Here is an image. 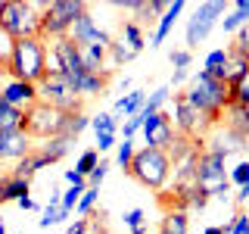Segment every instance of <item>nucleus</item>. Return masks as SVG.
Segmentation results:
<instances>
[{"mask_svg":"<svg viewBox=\"0 0 249 234\" xmlns=\"http://www.w3.org/2000/svg\"><path fill=\"white\" fill-rule=\"evenodd\" d=\"M81 66H84V72H90V75L109 72V69H106V50H103V47H97V44L81 47Z\"/></svg>","mask_w":249,"mask_h":234,"instance_id":"20","label":"nucleus"},{"mask_svg":"<svg viewBox=\"0 0 249 234\" xmlns=\"http://www.w3.org/2000/svg\"><path fill=\"white\" fill-rule=\"evenodd\" d=\"M196 187L209 194V200H228L231 197V181H228V166L221 156L199 150L196 156Z\"/></svg>","mask_w":249,"mask_h":234,"instance_id":"6","label":"nucleus"},{"mask_svg":"<svg viewBox=\"0 0 249 234\" xmlns=\"http://www.w3.org/2000/svg\"><path fill=\"white\" fill-rule=\"evenodd\" d=\"M243 25H249V0H237L231 13H224L221 28H224V31H233V35H237V31L243 28Z\"/></svg>","mask_w":249,"mask_h":234,"instance_id":"22","label":"nucleus"},{"mask_svg":"<svg viewBox=\"0 0 249 234\" xmlns=\"http://www.w3.org/2000/svg\"><path fill=\"white\" fill-rule=\"evenodd\" d=\"M37 100L53 106V109H59V113H81V97L66 81V75H47L37 84Z\"/></svg>","mask_w":249,"mask_h":234,"instance_id":"8","label":"nucleus"},{"mask_svg":"<svg viewBox=\"0 0 249 234\" xmlns=\"http://www.w3.org/2000/svg\"><path fill=\"white\" fill-rule=\"evenodd\" d=\"M115 147V135H97V153H106Z\"/></svg>","mask_w":249,"mask_h":234,"instance_id":"49","label":"nucleus"},{"mask_svg":"<svg viewBox=\"0 0 249 234\" xmlns=\"http://www.w3.org/2000/svg\"><path fill=\"white\" fill-rule=\"evenodd\" d=\"M41 10L44 3H22V0H3L0 3V31L13 41L41 38Z\"/></svg>","mask_w":249,"mask_h":234,"instance_id":"3","label":"nucleus"},{"mask_svg":"<svg viewBox=\"0 0 249 234\" xmlns=\"http://www.w3.org/2000/svg\"><path fill=\"white\" fill-rule=\"evenodd\" d=\"M122 222L131 228V234H146V213L143 209H128L122 215Z\"/></svg>","mask_w":249,"mask_h":234,"instance_id":"36","label":"nucleus"},{"mask_svg":"<svg viewBox=\"0 0 249 234\" xmlns=\"http://www.w3.org/2000/svg\"><path fill=\"white\" fill-rule=\"evenodd\" d=\"M28 191H31V181H22V178H10V175H6V181H3V203H16V200L28 197Z\"/></svg>","mask_w":249,"mask_h":234,"instance_id":"31","label":"nucleus"},{"mask_svg":"<svg viewBox=\"0 0 249 234\" xmlns=\"http://www.w3.org/2000/svg\"><path fill=\"white\" fill-rule=\"evenodd\" d=\"M69 213L62 209V203H59V191H53L50 194V203H47V209H44V215L37 218V225L41 228H50V225H59V222H66Z\"/></svg>","mask_w":249,"mask_h":234,"instance_id":"27","label":"nucleus"},{"mask_svg":"<svg viewBox=\"0 0 249 234\" xmlns=\"http://www.w3.org/2000/svg\"><path fill=\"white\" fill-rule=\"evenodd\" d=\"M47 44L41 38H28V41H13L10 57H6V72L13 75V81H28V84H41L47 78Z\"/></svg>","mask_w":249,"mask_h":234,"instance_id":"2","label":"nucleus"},{"mask_svg":"<svg viewBox=\"0 0 249 234\" xmlns=\"http://www.w3.org/2000/svg\"><path fill=\"white\" fill-rule=\"evenodd\" d=\"M0 231H6V228H3V215H0Z\"/></svg>","mask_w":249,"mask_h":234,"instance_id":"55","label":"nucleus"},{"mask_svg":"<svg viewBox=\"0 0 249 234\" xmlns=\"http://www.w3.org/2000/svg\"><path fill=\"white\" fill-rule=\"evenodd\" d=\"M31 153V137L25 131H3L0 135V162H19Z\"/></svg>","mask_w":249,"mask_h":234,"instance_id":"14","label":"nucleus"},{"mask_svg":"<svg viewBox=\"0 0 249 234\" xmlns=\"http://www.w3.org/2000/svg\"><path fill=\"white\" fill-rule=\"evenodd\" d=\"M69 38L75 41V47H90V44H97V47H103V50H109V44H112V35L100 28L97 19H93L88 10H84V13L72 22V28H69Z\"/></svg>","mask_w":249,"mask_h":234,"instance_id":"11","label":"nucleus"},{"mask_svg":"<svg viewBox=\"0 0 249 234\" xmlns=\"http://www.w3.org/2000/svg\"><path fill=\"white\" fill-rule=\"evenodd\" d=\"M168 97H171V88L168 84H162V88H156L153 94H146V100H143V109H140V116H150V113H162V106L168 103Z\"/></svg>","mask_w":249,"mask_h":234,"instance_id":"29","label":"nucleus"},{"mask_svg":"<svg viewBox=\"0 0 249 234\" xmlns=\"http://www.w3.org/2000/svg\"><path fill=\"white\" fill-rule=\"evenodd\" d=\"M25 128V113L10 106L6 100H0V135L3 131H22Z\"/></svg>","mask_w":249,"mask_h":234,"instance_id":"23","label":"nucleus"},{"mask_svg":"<svg viewBox=\"0 0 249 234\" xmlns=\"http://www.w3.org/2000/svg\"><path fill=\"white\" fill-rule=\"evenodd\" d=\"M106 53L112 57V62H115V66H124V62H131V59L137 57V53L131 50V47L124 44L122 38H112V44H109V50H106Z\"/></svg>","mask_w":249,"mask_h":234,"instance_id":"32","label":"nucleus"},{"mask_svg":"<svg viewBox=\"0 0 249 234\" xmlns=\"http://www.w3.org/2000/svg\"><path fill=\"white\" fill-rule=\"evenodd\" d=\"M168 10V3L165 0H153V3H146V10H143V16H156V19H159L162 13Z\"/></svg>","mask_w":249,"mask_h":234,"instance_id":"47","label":"nucleus"},{"mask_svg":"<svg viewBox=\"0 0 249 234\" xmlns=\"http://www.w3.org/2000/svg\"><path fill=\"white\" fill-rule=\"evenodd\" d=\"M88 10V3L81 0H53V3H44L41 10V41H56V38H66L72 22Z\"/></svg>","mask_w":249,"mask_h":234,"instance_id":"5","label":"nucleus"},{"mask_svg":"<svg viewBox=\"0 0 249 234\" xmlns=\"http://www.w3.org/2000/svg\"><path fill=\"white\" fill-rule=\"evenodd\" d=\"M97 200H100V187H84L81 200H78V215H90L93 209H97Z\"/></svg>","mask_w":249,"mask_h":234,"instance_id":"37","label":"nucleus"},{"mask_svg":"<svg viewBox=\"0 0 249 234\" xmlns=\"http://www.w3.org/2000/svg\"><path fill=\"white\" fill-rule=\"evenodd\" d=\"M184 78H187V69H175V75H171V84H181ZM171 84H168V88H171Z\"/></svg>","mask_w":249,"mask_h":234,"instance_id":"52","label":"nucleus"},{"mask_svg":"<svg viewBox=\"0 0 249 234\" xmlns=\"http://www.w3.org/2000/svg\"><path fill=\"white\" fill-rule=\"evenodd\" d=\"M159 234H190V218L187 213H178V209H168L165 218H162Z\"/></svg>","mask_w":249,"mask_h":234,"instance_id":"28","label":"nucleus"},{"mask_svg":"<svg viewBox=\"0 0 249 234\" xmlns=\"http://www.w3.org/2000/svg\"><path fill=\"white\" fill-rule=\"evenodd\" d=\"M62 178H66V184H69V187H88V178L78 175L75 169H66V175H62Z\"/></svg>","mask_w":249,"mask_h":234,"instance_id":"46","label":"nucleus"},{"mask_svg":"<svg viewBox=\"0 0 249 234\" xmlns=\"http://www.w3.org/2000/svg\"><path fill=\"white\" fill-rule=\"evenodd\" d=\"M206 203H209V194L206 191H199V187H193L190 194H187V209H193V213H202V209H206Z\"/></svg>","mask_w":249,"mask_h":234,"instance_id":"42","label":"nucleus"},{"mask_svg":"<svg viewBox=\"0 0 249 234\" xmlns=\"http://www.w3.org/2000/svg\"><path fill=\"white\" fill-rule=\"evenodd\" d=\"M231 103H237V106H249V72L240 78L237 84H231Z\"/></svg>","mask_w":249,"mask_h":234,"instance_id":"38","label":"nucleus"},{"mask_svg":"<svg viewBox=\"0 0 249 234\" xmlns=\"http://www.w3.org/2000/svg\"><path fill=\"white\" fill-rule=\"evenodd\" d=\"M171 125H175V135L190 137V140H202V137H206V131L212 128V122H209L199 109H193L190 103H187L184 94H178V97H175V122H171Z\"/></svg>","mask_w":249,"mask_h":234,"instance_id":"10","label":"nucleus"},{"mask_svg":"<svg viewBox=\"0 0 249 234\" xmlns=\"http://www.w3.org/2000/svg\"><path fill=\"white\" fill-rule=\"evenodd\" d=\"M224 128H231V131H237L240 137H246L249 140V109L246 106H237V103H231L228 109H224Z\"/></svg>","mask_w":249,"mask_h":234,"instance_id":"18","label":"nucleus"},{"mask_svg":"<svg viewBox=\"0 0 249 234\" xmlns=\"http://www.w3.org/2000/svg\"><path fill=\"white\" fill-rule=\"evenodd\" d=\"M88 231H90V222H88V218H75V222L66 228V234H88Z\"/></svg>","mask_w":249,"mask_h":234,"instance_id":"48","label":"nucleus"},{"mask_svg":"<svg viewBox=\"0 0 249 234\" xmlns=\"http://www.w3.org/2000/svg\"><path fill=\"white\" fill-rule=\"evenodd\" d=\"M246 144H249L246 137H240L237 131L224 128V125H212V135L202 137V150L221 156V159H228V156H233V153H243Z\"/></svg>","mask_w":249,"mask_h":234,"instance_id":"12","label":"nucleus"},{"mask_svg":"<svg viewBox=\"0 0 249 234\" xmlns=\"http://www.w3.org/2000/svg\"><path fill=\"white\" fill-rule=\"evenodd\" d=\"M109 169H112V166H109L106 159H100V162H97V169H93L90 175H88V187H100V184H103V178H106V172H109Z\"/></svg>","mask_w":249,"mask_h":234,"instance_id":"43","label":"nucleus"},{"mask_svg":"<svg viewBox=\"0 0 249 234\" xmlns=\"http://www.w3.org/2000/svg\"><path fill=\"white\" fill-rule=\"evenodd\" d=\"M233 200H237V203H246L249 200V181L240 184V191H237V197H233Z\"/></svg>","mask_w":249,"mask_h":234,"instance_id":"51","label":"nucleus"},{"mask_svg":"<svg viewBox=\"0 0 249 234\" xmlns=\"http://www.w3.org/2000/svg\"><path fill=\"white\" fill-rule=\"evenodd\" d=\"M190 50H175V53H171V66H175V69H187V66H190Z\"/></svg>","mask_w":249,"mask_h":234,"instance_id":"45","label":"nucleus"},{"mask_svg":"<svg viewBox=\"0 0 249 234\" xmlns=\"http://www.w3.org/2000/svg\"><path fill=\"white\" fill-rule=\"evenodd\" d=\"M90 125V116H84V113H69V119H66V128H62V135H66L69 140H75L78 135H81L84 128Z\"/></svg>","mask_w":249,"mask_h":234,"instance_id":"33","label":"nucleus"},{"mask_svg":"<svg viewBox=\"0 0 249 234\" xmlns=\"http://www.w3.org/2000/svg\"><path fill=\"white\" fill-rule=\"evenodd\" d=\"M202 234H224V228H221V225H209V228L202 231Z\"/></svg>","mask_w":249,"mask_h":234,"instance_id":"53","label":"nucleus"},{"mask_svg":"<svg viewBox=\"0 0 249 234\" xmlns=\"http://www.w3.org/2000/svg\"><path fill=\"white\" fill-rule=\"evenodd\" d=\"M246 109H249V106H246Z\"/></svg>","mask_w":249,"mask_h":234,"instance_id":"57","label":"nucleus"},{"mask_svg":"<svg viewBox=\"0 0 249 234\" xmlns=\"http://www.w3.org/2000/svg\"><path fill=\"white\" fill-rule=\"evenodd\" d=\"M122 41L131 47L134 53H140L146 47V38H143V28L137 22H122Z\"/></svg>","mask_w":249,"mask_h":234,"instance_id":"30","label":"nucleus"},{"mask_svg":"<svg viewBox=\"0 0 249 234\" xmlns=\"http://www.w3.org/2000/svg\"><path fill=\"white\" fill-rule=\"evenodd\" d=\"M249 72V59L243 57L240 50H233V47H228V66H224V84H237L240 78H243Z\"/></svg>","mask_w":249,"mask_h":234,"instance_id":"19","label":"nucleus"},{"mask_svg":"<svg viewBox=\"0 0 249 234\" xmlns=\"http://www.w3.org/2000/svg\"><path fill=\"white\" fill-rule=\"evenodd\" d=\"M228 13V6L221 3V0H209V3L196 6V13L187 19V50L190 47H199L202 41L209 38V31L218 25V19Z\"/></svg>","mask_w":249,"mask_h":234,"instance_id":"9","label":"nucleus"},{"mask_svg":"<svg viewBox=\"0 0 249 234\" xmlns=\"http://www.w3.org/2000/svg\"><path fill=\"white\" fill-rule=\"evenodd\" d=\"M47 166H50V162H47V159H44V156L37 153V150H31V153L25 156V159H19V162L13 166L10 178H22V181H31V178H35L41 169H47Z\"/></svg>","mask_w":249,"mask_h":234,"instance_id":"17","label":"nucleus"},{"mask_svg":"<svg viewBox=\"0 0 249 234\" xmlns=\"http://www.w3.org/2000/svg\"><path fill=\"white\" fill-rule=\"evenodd\" d=\"M0 100H6L10 106L22 109L25 113L28 106L37 103V84H28V81H10L3 91H0Z\"/></svg>","mask_w":249,"mask_h":234,"instance_id":"15","label":"nucleus"},{"mask_svg":"<svg viewBox=\"0 0 249 234\" xmlns=\"http://www.w3.org/2000/svg\"><path fill=\"white\" fill-rule=\"evenodd\" d=\"M140 128H143V116H140V113H137V116H128V119H124V128H122L124 140H131Z\"/></svg>","mask_w":249,"mask_h":234,"instance_id":"44","label":"nucleus"},{"mask_svg":"<svg viewBox=\"0 0 249 234\" xmlns=\"http://www.w3.org/2000/svg\"><path fill=\"white\" fill-rule=\"evenodd\" d=\"M224 234H249V215L237 213L228 225H224Z\"/></svg>","mask_w":249,"mask_h":234,"instance_id":"40","label":"nucleus"},{"mask_svg":"<svg viewBox=\"0 0 249 234\" xmlns=\"http://www.w3.org/2000/svg\"><path fill=\"white\" fill-rule=\"evenodd\" d=\"M0 234H6V231H0Z\"/></svg>","mask_w":249,"mask_h":234,"instance_id":"56","label":"nucleus"},{"mask_svg":"<svg viewBox=\"0 0 249 234\" xmlns=\"http://www.w3.org/2000/svg\"><path fill=\"white\" fill-rule=\"evenodd\" d=\"M3 181H6V175L0 178V203H3Z\"/></svg>","mask_w":249,"mask_h":234,"instance_id":"54","label":"nucleus"},{"mask_svg":"<svg viewBox=\"0 0 249 234\" xmlns=\"http://www.w3.org/2000/svg\"><path fill=\"white\" fill-rule=\"evenodd\" d=\"M106 84H109V72H103V75H90V72H84V78L78 81V97H100V94L106 91Z\"/></svg>","mask_w":249,"mask_h":234,"instance_id":"24","label":"nucleus"},{"mask_svg":"<svg viewBox=\"0 0 249 234\" xmlns=\"http://www.w3.org/2000/svg\"><path fill=\"white\" fill-rule=\"evenodd\" d=\"M124 175H131L137 184H143L146 191H162L171 178V162L165 150H153V147H140L134 150V159Z\"/></svg>","mask_w":249,"mask_h":234,"instance_id":"4","label":"nucleus"},{"mask_svg":"<svg viewBox=\"0 0 249 234\" xmlns=\"http://www.w3.org/2000/svg\"><path fill=\"white\" fill-rule=\"evenodd\" d=\"M90 128L93 135H115V128H119V119H115L112 113H100L90 119Z\"/></svg>","mask_w":249,"mask_h":234,"instance_id":"34","label":"nucleus"},{"mask_svg":"<svg viewBox=\"0 0 249 234\" xmlns=\"http://www.w3.org/2000/svg\"><path fill=\"white\" fill-rule=\"evenodd\" d=\"M224 66H228V47H215L206 59H202V72L224 81Z\"/></svg>","mask_w":249,"mask_h":234,"instance_id":"26","label":"nucleus"},{"mask_svg":"<svg viewBox=\"0 0 249 234\" xmlns=\"http://www.w3.org/2000/svg\"><path fill=\"white\" fill-rule=\"evenodd\" d=\"M184 0H175V3H168V10L159 16V25H156V31H153V38H150V47H159L165 38L171 35V28H175V19L184 13Z\"/></svg>","mask_w":249,"mask_h":234,"instance_id":"16","label":"nucleus"},{"mask_svg":"<svg viewBox=\"0 0 249 234\" xmlns=\"http://www.w3.org/2000/svg\"><path fill=\"white\" fill-rule=\"evenodd\" d=\"M16 203H19V209H25V213H35V209H37V203L31 200V197H22V200H16Z\"/></svg>","mask_w":249,"mask_h":234,"instance_id":"50","label":"nucleus"},{"mask_svg":"<svg viewBox=\"0 0 249 234\" xmlns=\"http://www.w3.org/2000/svg\"><path fill=\"white\" fill-rule=\"evenodd\" d=\"M184 100L193 109H199L212 125H218L221 116H224V109L231 106V88L224 81H218V78L206 75V72H196L193 81H190V88L184 91Z\"/></svg>","mask_w":249,"mask_h":234,"instance_id":"1","label":"nucleus"},{"mask_svg":"<svg viewBox=\"0 0 249 234\" xmlns=\"http://www.w3.org/2000/svg\"><path fill=\"white\" fill-rule=\"evenodd\" d=\"M66 119H69V113H59V109H53V106H47V103H41V100H37L35 106L25 109V128H22V131H25L28 137L50 140V137L62 135Z\"/></svg>","mask_w":249,"mask_h":234,"instance_id":"7","label":"nucleus"},{"mask_svg":"<svg viewBox=\"0 0 249 234\" xmlns=\"http://www.w3.org/2000/svg\"><path fill=\"white\" fill-rule=\"evenodd\" d=\"M228 181H231V187H233V184L240 187V184H246V181H249V162H246V159H243V162H237V166L228 172Z\"/></svg>","mask_w":249,"mask_h":234,"instance_id":"41","label":"nucleus"},{"mask_svg":"<svg viewBox=\"0 0 249 234\" xmlns=\"http://www.w3.org/2000/svg\"><path fill=\"white\" fill-rule=\"evenodd\" d=\"M131 159H134V140H122V144H119V153H115V166H119L122 172H128Z\"/></svg>","mask_w":249,"mask_h":234,"instance_id":"39","label":"nucleus"},{"mask_svg":"<svg viewBox=\"0 0 249 234\" xmlns=\"http://www.w3.org/2000/svg\"><path fill=\"white\" fill-rule=\"evenodd\" d=\"M143 100H146V91H128L124 97L115 100V113L112 116H137L143 109Z\"/></svg>","mask_w":249,"mask_h":234,"instance_id":"25","label":"nucleus"},{"mask_svg":"<svg viewBox=\"0 0 249 234\" xmlns=\"http://www.w3.org/2000/svg\"><path fill=\"white\" fill-rule=\"evenodd\" d=\"M143 137H146V147H153V150H168L171 140H175V125L165 113H150L143 119Z\"/></svg>","mask_w":249,"mask_h":234,"instance_id":"13","label":"nucleus"},{"mask_svg":"<svg viewBox=\"0 0 249 234\" xmlns=\"http://www.w3.org/2000/svg\"><path fill=\"white\" fill-rule=\"evenodd\" d=\"M97 162H100V153H97V147H90V150H84L81 156H78V162H75V172L78 175H84L88 178L93 169H97Z\"/></svg>","mask_w":249,"mask_h":234,"instance_id":"35","label":"nucleus"},{"mask_svg":"<svg viewBox=\"0 0 249 234\" xmlns=\"http://www.w3.org/2000/svg\"><path fill=\"white\" fill-rule=\"evenodd\" d=\"M72 144H75V140H69L66 135H56V137L44 140V144H41V150H37V153H41L47 162H59L62 156H66L69 150H72Z\"/></svg>","mask_w":249,"mask_h":234,"instance_id":"21","label":"nucleus"}]
</instances>
